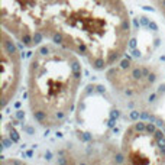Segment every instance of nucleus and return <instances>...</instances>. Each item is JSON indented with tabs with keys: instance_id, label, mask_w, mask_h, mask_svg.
Here are the masks:
<instances>
[{
	"instance_id": "3",
	"label": "nucleus",
	"mask_w": 165,
	"mask_h": 165,
	"mask_svg": "<svg viewBox=\"0 0 165 165\" xmlns=\"http://www.w3.org/2000/svg\"><path fill=\"white\" fill-rule=\"evenodd\" d=\"M52 0H0V22L20 45L32 48L45 39Z\"/></svg>"
},
{
	"instance_id": "4",
	"label": "nucleus",
	"mask_w": 165,
	"mask_h": 165,
	"mask_svg": "<svg viewBox=\"0 0 165 165\" xmlns=\"http://www.w3.org/2000/svg\"><path fill=\"white\" fill-rule=\"evenodd\" d=\"M119 153L125 164H165V133L151 122H133L122 135Z\"/></svg>"
},
{
	"instance_id": "2",
	"label": "nucleus",
	"mask_w": 165,
	"mask_h": 165,
	"mask_svg": "<svg viewBox=\"0 0 165 165\" xmlns=\"http://www.w3.org/2000/svg\"><path fill=\"white\" fill-rule=\"evenodd\" d=\"M82 68L72 51L48 42L39 45L28 65V104L33 120L46 129L62 126L74 112Z\"/></svg>"
},
{
	"instance_id": "6",
	"label": "nucleus",
	"mask_w": 165,
	"mask_h": 165,
	"mask_svg": "<svg viewBox=\"0 0 165 165\" xmlns=\"http://www.w3.org/2000/svg\"><path fill=\"white\" fill-rule=\"evenodd\" d=\"M16 42L18 41L6 29L2 31V109H6L13 100L22 80V55Z\"/></svg>"
},
{
	"instance_id": "5",
	"label": "nucleus",
	"mask_w": 165,
	"mask_h": 165,
	"mask_svg": "<svg viewBox=\"0 0 165 165\" xmlns=\"http://www.w3.org/2000/svg\"><path fill=\"white\" fill-rule=\"evenodd\" d=\"M161 70L149 62L122 58L107 70V81L123 97L138 99L151 91L159 80Z\"/></svg>"
},
{
	"instance_id": "1",
	"label": "nucleus",
	"mask_w": 165,
	"mask_h": 165,
	"mask_svg": "<svg viewBox=\"0 0 165 165\" xmlns=\"http://www.w3.org/2000/svg\"><path fill=\"white\" fill-rule=\"evenodd\" d=\"M130 33L123 0H52L45 39L104 71L125 57Z\"/></svg>"
},
{
	"instance_id": "7",
	"label": "nucleus",
	"mask_w": 165,
	"mask_h": 165,
	"mask_svg": "<svg viewBox=\"0 0 165 165\" xmlns=\"http://www.w3.org/2000/svg\"><path fill=\"white\" fill-rule=\"evenodd\" d=\"M155 7L158 9V12L162 15V18L165 19V0H152Z\"/></svg>"
}]
</instances>
